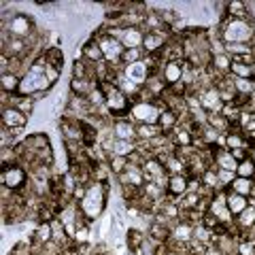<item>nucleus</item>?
I'll use <instances>...</instances> for the list:
<instances>
[{
    "mask_svg": "<svg viewBox=\"0 0 255 255\" xmlns=\"http://www.w3.org/2000/svg\"><path fill=\"white\" fill-rule=\"evenodd\" d=\"M98 87L105 94V100H107V111L113 119H124L130 115V109L134 102L128 98L126 94H122L117 90V85L113 81H105V83H98Z\"/></svg>",
    "mask_w": 255,
    "mask_h": 255,
    "instance_id": "1",
    "label": "nucleus"
},
{
    "mask_svg": "<svg viewBox=\"0 0 255 255\" xmlns=\"http://www.w3.org/2000/svg\"><path fill=\"white\" fill-rule=\"evenodd\" d=\"M217 28L221 32V41L223 43H253V32L251 23L247 19H226L223 23H217Z\"/></svg>",
    "mask_w": 255,
    "mask_h": 255,
    "instance_id": "2",
    "label": "nucleus"
},
{
    "mask_svg": "<svg viewBox=\"0 0 255 255\" xmlns=\"http://www.w3.org/2000/svg\"><path fill=\"white\" fill-rule=\"evenodd\" d=\"M96 41H98V45H100V49H102V53H105V62L107 64H111V66H119V68H124L122 66V55H124V51H126V47L117 41V38H111L109 34H105L100 28L96 30V34H92Z\"/></svg>",
    "mask_w": 255,
    "mask_h": 255,
    "instance_id": "3",
    "label": "nucleus"
},
{
    "mask_svg": "<svg viewBox=\"0 0 255 255\" xmlns=\"http://www.w3.org/2000/svg\"><path fill=\"white\" fill-rule=\"evenodd\" d=\"M159 115H162V111L155 102H134L132 109H130V115L128 119L134 122L136 126L140 124H149V126H157L159 122Z\"/></svg>",
    "mask_w": 255,
    "mask_h": 255,
    "instance_id": "4",
    "label": "nucleus"
},
{
    "mask_svg": "<svg viewBox=\"0 0 255 255\" xmlns=\"http://www.w3.org/2000/svg\"><path fill=\"white\" fill-rule=\"evenodd\" d=\"M0 181H2V185H4V187H9V189H13V191H21L23 187L28 185L30 172L23 168V166L15 164V166H9V168H2Z\"/></svg>",
    "mask_w": 255,
    "mask_h": 255,
    "instance_id": "5",
    "label": "nucleus"
},
{
    "mask_svg": "<svg viewBox=\"0 0 255 255\" xmlns=\"http://www.w3.org/2000/svg\"><path fill=\"white\" fill-rule=\"evenodd\" d=\"M226 191H217V194L213 196V200L209 202V213L217 217V221L221 223V226L228 228L230 223H234V217H232V213H230L228 204H226Z\"/></svg>",
    "mask_w": 255,
    "mask_h": 255,
    "instance_id": "6",
    "label": "nucleus"
},
{
    "mask_svg": "<svg viewBox=\"0 0 255 255\" xmlns=\"http://www.w3.org/2000/svg\"><path fill=\"white\" fill-rule=\"evenodd\" d=\"M196 96H198V100H200L202 109L206 111V115H209V113H221L223 107H226L221 102V94H219V90L215 85L206 87V90H200Z\"/></svg>",
    "mask_w": 255,
    "mask_h": 255,
    "instance_id": "7",
    "label": "nucleus"
},
{
    "mask_svg": "<svg viewBox=\"0 0 255 255\" xmlns=\"http://www.w3.org/2000/svg\"><path fill=\"white\" fill-rule=\"evenodd\" d=\"M117 181H119V185H122V187H142L147 183L145 181V172H142V166L134 164V162L128 164L126 172L119 174Z\"/></svg>",
    "mask_w": 255,
    "mask_h": 255,
    "instance_id": "8",
    "label": "nucleus"
},
{
    "mask_svg": "<svg viewBox=\"0 0 255 255\" xmlns=\"http://www.w3.org/2000/svg\"><path fill=\"white\" fill-rule=\"evenodd\" d=\"M0 122H2V128H9V130H15V128H23V130H26L30 124V117L23 115L21 111H17L15 107H2V111H0Z\"/></svg>",
    "mask_w": 255,
    "mask_h": 255,
    "instance_id": "9",
    "label": "nucleus"
},
{
    "mask_svg": "<svg viewBox=\"0 0 255 255\" xmlns=\"http://www.w3.org/2000/svg\"><path fill=\"white\" fill-rule=\"evenodd\" d=\"M183 60H168V62H164L162 64V68H159V75H162L164 79V83L168 85V87H174L177 83H181V79H183Z\"/></svg>",
    "mask_w": 255,
    "mask_h": 255,
    "instance_id": "10",
    "label": "nucleus"
},
{
    "mask_svg": "<svg viewBox=\"0 0 255 255\" xmlns=\"http://www.w3.org/2000/svg\"><path fill=\"white\" fill-rule=\"evenodd\" d=\"M191 238H194V226L189 221H177L170 228V241L172 245H189Z\"/></svg>",
    "mask_w": 255,
    "mask_h": 255,
    "instance_id": "11",
    "label": "nucleus"
},
{
    "mask_svg": "<svg viewBox=\"0 0 255 255\" xmlns=\"http://www.w3.org/2000/svg\"><path fill=\"white\" fill-rule=\"evenodd\" d=\"M124 75L130 79L132 83H136L138 87H142L149 81L151 70L145 66V62H136V64H130V66H124Z\"/></svg>",
    "mask_w": 255,
    "mask_h": 255,
    "instance_id": "12",
    "label": "nucleus"
},
{
    "mask_svg": "<svg viewBox=\"0 0 255 255\" xmlns=\"http://www.w3.org/2000/svg\"><path fill=\"white\" fill-rule=\"evenodd\" d=\"M113 134L119 140H134L136 142V124L130 122L128 117L115 119L113 122Z\"/></svg>",
    "mask_w": 255,
    "mask_h": 255,
    "instance_id": "13",
    "label": "nucleus"
},
{
    "mask_svg": "<svg viewBox=\"0 0 255 255\" xmlns=\"http://www.w3.org/2000/svg\"><path fill=\"white\" fill-rule=\"evenodd\" d=\"M187 183H189V177L187 174H170L168 177V187H166V194L172 200H179L181 196L187 194Z\"/></svg>",
    "mask_w": 255,
    "mask_h": 255,
    "instance_id": "14",
    "label": "nucleus"
},
{
    "mask_svg": "<svg viewBox=\"0 0 255 255\" xmlns=\"http://www.w3.org/2000/svg\"><path fill=\"white\" fill-rule=\"evenodd\" d=\"M142 41H145V30L142 28H124L122 30L119 43H122L126 49H140Z\"/></svg>",
    "mask_w": 255,
    "mask_h": 255,
    "instance_id": "15",
    "label": "nucleus"
},
{
    "mask_svg": "<svg viewBox=\"0 0 255 255\" xmlns=\"http://www.w3.org/2000/svg\"><path fill=\"white\" fill-rule=\"evenodd\" d=\"M81 51H83V60L90 64H100L105 62V53H102L98 41L94 36H90L85 43H81Z\"/></svg>",
    "mask_w": 255,
    "mask_h": 255,
    "instance_id": "16",
    "label": "nucleus"
},
{
    "mask_svg": "<svg viewBox=\"0 0 255 255\" xmlns=\"http://www.w3.org/2000/svg\"><path fill=\"white\" fill-rule=\"evenodd\" d=\"M96 87H98V81H92V79H73L70 77V83H68L70 94L81 96V98H87Z\"/></svg>",
    "mask_w": 255,
    "mask_h": 255,
    "instance_id": "17",
    "label": "nucleus"
},
{
    "mask_svg": "<svg viewBox=\"0 0 255 255\" xmlns=\"http://www.w3.org/2000/svg\"><path fill=\"white\" fill-rule=\"evenodd\" d=\"M236 166L238 162L232 157L228 149H215V168L217 170H230V172H236Z\"/></svg>",
    "mask_w": 255,
    "mask_h": 255,
    "instance_id": "18",
    "label": "nucleus"
},
{
    "mask_svg": "<svg viewBox=\"0 0 255 255\" xmlns=\"http://www.w3.org/2000/svg\"><path fill=\"white\" fill-rule=\"evenodd\" d=\"M226 204H228V209L230 213H232V217H238L247 206H249V198H245V196H238L234 194V191H226Z\"/></svg>",
    "mask_w": 255,
    "mask_h": 255,
    "instance_id": "19",
    "label": "nucleus"
},
{
    "mask_svg": "<svg viewBox=\"0 0 255 255\" xmlns=\"http://www.w3.org/2000/svg\"><path fill=\"white\" fill-rule=\"evenodd\" d=\"M226 149L234 151V149H251V140L245 136L241 130H230L226 134Z\"/></svg>",
    "mask_w": 255,
    "mask_h": 255,
    "instance_id": "20",
    "label": "nucleus"
},
{
    "mask_svg": "<svg viewBox=\"0 0 255 255\" xmlns=\"http://www.w3.org/2000/svg\"><path fill=\"white\" fill-rule=\"evenodd\" d=\"M32 241H34V245L43 247L47 243L53 241V228H51V221H41L36 226V230L32 232Z\"/></svg>",
    "mask_w": 255,
    "mask_h": 255,
    "instance_id": "21",
    "label": "nucleus"
},
{
    "mask_svg": "<svg viewBox=\"0 0 255 255\" xmlns=\"http://www.w3.org/2000/svg\"><path fill=\"white\" fill-rule=\"evenodd\" d=\"M232 58H230L228 53H219V55H213V60H211V68H213V73L219 77H226L230 75V68H232Z\"/></svg>",
    "mask_w": 255,
    "mask_h": 255,
    "instance_id": "22",
    "label": "nucleus"
},
{
    "mask_svg": "<svg viewBox=\"0 0 255 255\" xmlns=\"http://www.w3.org/2000/svg\"><path fill=\"white\" fill-rule=\"evenodd\" d=\"M142 172H145V181L149 183V181H157L159 177H164L166 168L157 162L155 157H149V159H145V162H142Z\"/></svg>",
    "mask_w": 255,
    "mask_h": 255,
    "instance_id": "23",
    "label": "nucleus"
},
{
    "mask_svg": "<svg viewBox=\"0 0 255 255\" xmlns=\"http://www.w3.org/2000/svg\"><path fill=\"white\" fill-rule=\"evenodd\" d=\"M234 223L238 226V230H241L243 234L251 232V230L255 228V206H247L238 217H234Z\"/></svg>",
    "mask_w": 255,
    "mask_h": 255,
    "instance_id": "24",
    "label": "nucleus"
},
{
    "mask_svg": "<svg viewBox=\"0 0 255 255\" xmlns=\"http://www.w3.org/2000/svg\"><path fill=\"white\" fill-rule=\"evenodd\" d=\"M230 191H234L238 196H245V198H251L253 189H255V181L253 179H243V177H236L232 181V185L228 187Z\"/></svg>",
    "mask_w": 255,
    "mask_h": 255,
    "instance_id": "25",
    "label": "nucleus"
},
{
    "mask_svg": "<svg viewBox=\"0 0 255 255\" xmlns=\"http://www.w3.org/2000/svg\"><path fill=\"white\" fill-rule=\"evenodd\" d=\"M159 134H164L159 126H149V124L136 126V140L138 142H151L153 138H157Z\"/></svg>",
    "mask_w": 255,
    "mask_h": 255,
    "instance_id": "26",
    "label": "nucleus"
},
{
    "mask_svg": "<svg viewBox=\"0 0 255 255\" xmlns=\"http://www.w3.org/2000/svg\"><path fill=\"white\" fill-rule=\"evenodd\" d=\"M177 124H179V113H174V111H170V109L162 111L157 126L162 128V132H164V134H170L174 128H177Z\"/></svg>",
    "mask_w": 255,
    "mask_h": 255,
    "instance_id": "27",
    "label": "nucleus"
},
{
    "mask_svg": "<svg viewBox=\"0 0 255 255\" xmlns=\"http://www.w3.org/2000/svg\"><path fill=\"white\" fill-rule=\"evenodd\" d=\"M19 83H21V77L13 75V73L0 75V90H2V94H17Z\"/></svg>",
    "mask_w": 255,
    "mask_h": 255,
    "instance_id": "28",
    "label": "nucleus"
},
{
    "mask_svg": "<svg viewBox=\"0 0 255 255\" xmlns=\"http://www.w3.org/2000/svg\"><path fill=\"white\" fill-rule=\"evenodd\" d=\"M253 51H255L253 49V43H228L226 45V53L232 60H238V58H243V55H249Z\"/></svg>",
    "mask_w": 255,
    "mask_h": 255,
    "instance_id": "29",
    "label": "nucleus"
},
{
    "mask_svg": "<svg viewBox=\"0 0 255 255\" xmlns=\"http://www.w3.org/2000/svg\"><path fill=\"white\" fill-rule=\"evenodd\" d=\"M206 124H209L211 128H215L219 134H228L230 130H232V124H230L221 113H209L206 115Z\"/></svg>",
    "mask_w": 255,
    "mask_h": 255,
    "instance_id": "30",
    "label": "nucleus"
},
{
    "mask_svg": "<svg viewBox=\"0 0 255 255\" xmlns=\"http://www.w3.org/2000/svg\"><path fill=\"white\" fill-rule=\"evenodd\" d=\"M200 181H202V187H206V189H211V191H223L219 187V174H217V168H215V166H211V168L204 170Z\"/></svg>",
    "mask_w": 255,
    "mask_h": 255,
    "instance_id": "31",
    "label": "nucleus"
},
{
    "mask_svg": "<svg viewBox=\"0 0 255 255\" xmlns=\"http://www.w3.org/2000/svg\"><path fill=\"white\" fill-rule=\"evenodd\" d=\"M134 153H136V142L134 140H119V138H115V147H113V153L111 155L132 157Z\"/></svg>",
    "mask_w": 255,
    "mask_h": 255,
    "instance_id": "32",
    "label": "nucleus"
},
{
    "mask_svg": "<svg viewBox=\"0 0 255 255\" xmlns=\"http://www.w3.org/2000/svg\"><path fill=\"white\" fill-rule=\"evenodd\" d=\"M253 66H255V64H253ZM253 66L234 60V62H232V68H230V75H232L234 79H253V77H255Z\"/></svg>",
    "mask_w": 255,
    "mask_h": 255,
    "instance_id": "33",
    "label": "nucleus"
},
{
    "mask_svg": "<svg viewBox=\"0 0 255 255\" xmlns=\"http://www.w3.org/2000/svg\"><path fill=\"white\" fill-rule=\"evenodd\" d=\"M109 168H111V174H115V177H119L122 172H126L128 164H130V157H122V155H109L107 159Z\"/></svg>",
    "mask_w": 255,
    "mask_h": 255,
    "instance_id": "34",
    "label": "nucleus"
},
{
    "mask_svg": "<svg viewBox=\"0 0 255 255\" xmlns=\"http://www.w3.org/2000/svg\"><path fill=\"white\" fill-rule=\"evenodd\" d=\"M226 13H228V17H232V19H247V6H245L243 0H232V2H228Z\"/></svg>",
    "mask_w": 255,
    "mask_h": 255,
    "instance_id": "35",
    "label": "nucleus"
},
{
    "mask_svg": "<svg viewBox=\"0 0 255 255\" xmlns=\"http://www.w3.org/2000/svg\"><path fill=\"white\" fill-rule=\"evenodd\" d=\"M45 58H47V64L49 66H55V68H64V51L62 47H51V49L45 51Z\"/></svg>",
    "mask_w": 255,
    "mask_h": 255,
    "instance_id": "36",
    "label": "nucleus"
},
{
    "mask_svg": "<svg viewBox=\"0 0 255 255\" xmlns=\"http://www.w3.org/2000/svg\"><path fill=\"white\" fill-rule=\"evenodd\" d=\"M164 168H166V172H168V174H187V164L183 162L181 157H177V155H172L168 162H166ZM187 177H189V174H187Z\"/></svg>",
    "mask_w": 255,
    "mask_h": 255,
    "instance_id": "37",
    "label": "nucleus"
},
{
    "mask_svg": "<svg viewBox=\"0 0 255 255\" xmlns=\"http://www.w3.org/2000/svg\"><path fill=\"white\" fill-rule=\"evenodd\" d=\"M194 241L202 243V245H211L213 243V230L206 228L204 223H198V226H194Z\"/></svg>",
    "mask_w": 255,
    "mask_h": 255,
    "instance_id": "38",
    "label": "nucleus"
},
{
    "mask_svg": "<svg viewBox=\"0 0 255 255\" xmlns=\"http://www.w3.org/2000/svg\"><path fill=\"white\" fill-rule=\"evenodd\" d=\"M236 177H243V179H255V164L251 162V157L238 162L236 166Z\"/></svg>",
    "mask_w": 255,
    "mask_h": 255,
    "instance_id": "39",
    "label": "nucleus"
},
{
    "mask_svg": "<svg viewBox=\"0 0 255 255\" xmlns=\"http://www.w3.org/2000/svg\"><path fill=\"white\" fill-rule=\"evenodd\" d=\"M145 60V51L140 49H126L124 55H122V66H130V64H136V62H142Z\"/></svg>",
    "mask_w": 255,
    "mask_h": 255,
    "instance_id": "40",
    "label": "nucleus"
},
{
    "mask_svg": "<svg viewBox=\"0 0 255 255\" xmlns=\"http://www.w3.org/2000/svg\"><path fill=\"white\" fill-rule=\"evenodd\" d=\"M234 90L238 96H253V79H234Z\"/></svg>",
    "mask_w": 255,
    "mask_h": 255,
    "instance_id": "41",
    "label": "nucleus"
},
{
    "mask_svg": "<svg viewBox=\"0 0 255 255\" xmlns=\"http://www.w3.org/2000/svg\"><path fill=\"white\" fill-rule=\"evenodd\" d=\"M60 77H62V70L47 64V68H45V79H47V81H49L55 87V85H58V81H60Z\"/></svg>",
    "mask_w": 255,
    "mask_h": 255,
    "instance_id": "42",
    "label": "nucleus"
},
{
    "mask_svg": "<svg viewBox=\"0 0 255 255\" xmlns=\"http://www.w3.org/2000/svg\"><path fill=\"white\" fill-rule=\"evenodd\" d=\"M245 6H247V21L255 23V0H249V2H245Z\"/></svg>",
    "mask_w": 255,
    "mask_h": 255,
    "instance_id": "43",
    "label": "nucleus"
},
{
    "mask_svg": "<svg viewBox=\"0 0 255 255\" xmlns=\"http://www.w3.org/2000/svg\"><path fill=\"white\" fill-rule=\"evenodd\" d=\"M204 255H223V251L219 249L215 243H211V245H206V251H204Z\"/></svg>",
    "mask_w": 255,
    "mask_h": 255,
    "instance_id": "44",
    "label": "nucleus"
},
{
    "mask_svg": "<svg viewBox=\"0 0 255 255\" xmlns=\"http://www.w3.org/2000/svg\"><path fill=\"white\" fill-rule=\"evenodd\" d=\"M249 157H251V162L255 164V149H251V151H249Z\"/></svg>",
    "mask_w": 255,
    "mask_h": 255,
    "instance_id": "45",
    "label": "nucleus"
},
{
    "mask_svg": "<svg viewBox=\"0 0 255 255\" xmlns=\"http://www.w3.org/2000/svg\"><path fill=\"white\" fill-rule=\"evenodd\" d=\"M251 32H253V38H255V23H251Z\"/></svg>",
    "mask_w": 255,
    "mask_h": 255,
    "instance_id": "46",
    "label": "nucleus"
},
{
    "mask_svg": "<svg viewBox=\"0 0 255 255\" xmlns=\"http://www.w3.org/2000/svg\"><path fill=\"white\" fill-rule=\"evenodd\" d=\"M253 49H255V41H253Z\"/></svg>",
    "mask_w": 255,
    "mask_h": 255,
    "instance_id": "47",
    "label": "nucleus"
}]
</instances>
